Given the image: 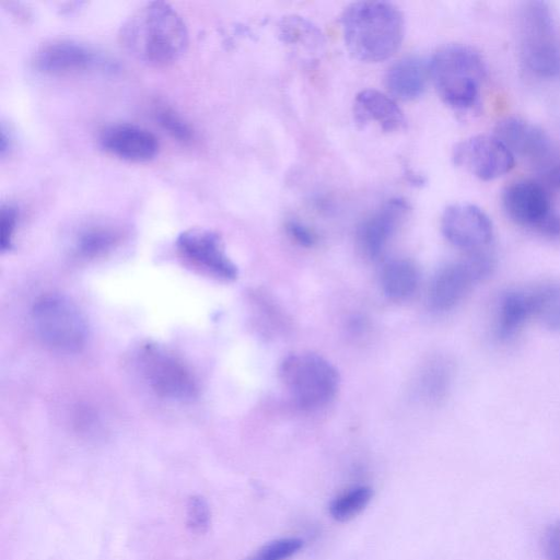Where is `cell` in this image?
Returning <instances> with one entry per match:
<instances>
[{"label": "cell", "mask_w": 560, "mask_h": 560, "mask_svg": "<svg viewBox=\"0 0 560 560\" xmlns=\"http://www.w3.org/2000/svg\"><path fill=\"white\" fill-rule=\"evenodd\" d=\"M187 526L195 534H205L210 525V509L201 495H192L187 503Z\"/></svg>", "instance_id": "28"}, {"label": "cell", "mask_w": 560, "mask_h": 560, "mask_svg": "<svg viewBox=\"0 0 560 560\" xmlns=\"http://www.w3.org/2000/svg\"><path fill=\"white\" fill-rule=\"evenodd\" d=\"M101 63L100 55L90 46L72 39H54L34 54V67L49 75L86 72Z\"/></svg>", "instance_id": "14"}, {"label": "cell", "mask_w": 560, "mask_h": 560, "mask_svg": "<svg viewBox=\"0 0 560 560\" xmlns=\"http://www.w3.org/2000/svg\"><path fill=\"white\" fill-rule=\"evenodd\" d=\"M492 259L483 252L468 253L465 257L443 266L429 288V303L436 311L453 308L472 285L492 270Z\"/></svg>", "instance_id": "9"}, {"label": "cell", "mask_w": 560, "mask_h": 560, "mask_svg": "<svg viewBox=\"0 0 560 560\" xmlns=\"http://www.w3.org/2000/svg\"><path fill=\"white\" fill-rule=\"evenodd\" d=\"M441 230L451 244L467 253L482 252L493 237L492 222L486 212L465 202L451 205L444 210Z\"/></svg>", "instance_id": "13"}, {"label": "cell", "mask_w": 560, "mask_h": 560, "mask_svg": "<svg viewBox=\"0 0 560 560\" xmlns=\"http://www.w3.org/2000/svg\"><path fill=\"white\" fill-rule=\"evenodd\" d=\"M18 224V210L12 205H2L0 212V247L9 250L12 246Z\"/></svg>", "instance_id": "29"}, {"label": "cell", "mask_w": 560, "mask_h": 560, "mask_svg": "<svg viewBox=\"0 0 560 560\" xmlns=\"http://www.w3.org/2000/svg\"><path fill=\"white\" fill-rule=\"evenodd\" d=\"M176 248L188 265L203 273L222 280H234L238 275L215 232L200 228L186 230L178 235Z\"/></svg>", "instance_id": "11"}, {"label": "cell", "mask_w": 560, "mask_h": 560, "mask_svg": "<svg viewBox=\"0 0 560 560\" xmlns=\"http://www.w3.org/2000/svg\"><path fill=\"white\" fill-rule=\"evenodd\" d=\"M494 136L500 139L511 153L525 160L535 168L538 177L560 162L548 135L538 126L518 117L500 120Z\"/></svg>", "instance_id": "10"}, {"label": "cell", "mask_w": 560, "mask_h": 560, "mask_svg": "<svg viewBox=\"0 0 560 560\" xmlns=\"http://www.w3.org/2000/svg\"><path fill=\"white\" fill-rule=\"evenodd\" d=\"M453 161L482 180L501 177L514 166V155L494 135H478L458 142Z\"/></svg>", "instance_id": "12"}, {"label": "cell", "mask_w": 560, "mask_h": 560, "mask_svg": "<svg viewBox=\"0 0 560 560\" xmlns=\"http://www.w3.org/2000/svg\"><path fill=\"white\" fill-rule=\"evenodd\" d=\"M450 372L448 365L443 361L430 365L421 380L422 390L430 398L443 396L450 382Z\"/></svg>", "instance_id": "27"}, {"label": "cell", "mask_w": 560, "mask_h": 560, "mask_svg": "<svg viewBox=\"0 0 560 560\" xmlns=\"http://www.w3.org/2000/svg\"><path fill=\"white\" fill-rule=\"evenodd\" d=\"M408 212V203L404 199L395 198L365 219L357 232L358 243L364 255L372 259L378 257Z\"/></svg>", "instance_id": "15"}, {"label": "cell", "mask_w": 560, "mask_h": 560, "mask_svg": "<svg viewBox=\"0 0 560 560\" xmlns=\"http://www.w3.org/2000/svg\"><path fill=\"white\" fill-rule=\"evenodd\" d=\"M280 28L281 36L290 44L303 43L304 45H310V40L318 43L317 40L319 39L318 31L301 18L291 16L284 19Z\"/></svg>", "instance_id": "25"}, {"label": "cell", "mask_w": 560, "mask_h": 560, "mask_svg": "<svg viewBox=\"0 0 560 560\" xmlns=\"http://www.w3.org/2000/svg\"><path fill=\"white\" fill-rule=\"evenodd\" d=\"M279 374L293 402L302 410L326 406L339 388L337 370L316 353L289 354L281 362Z\"/></svg>", "instance_id": "4"}, {"label": "cell", "mask_w": 560, "mask_h": 560, "mask_svg": "<svg viewBox=\"0 0 560 560\" xmlns=\"http://www.w3.org/2000/svg\"><path fill=\"white\" fill-rule=\"evenodd\" d=\"M139 364L158 396L176 401H189L197 396L195 373L173 350L156 342H147L140 349Z\"/></svg>", "instance_id": "8"}, {"label": "cell", "mask_w": 560, "mask_h": 560, "mask_svg": "<svg viewBox=\"0 0 560 560\" xmlns=\"http://www.w3.org/2000/svg\"><path fill=\"white\" fill-rule=\"evenodd\" d=\"M32 323L38 339L50 349L71 353L80 351L86 340L85 319L66 296L46 294L32 307Z\"/></svg>", "instance_id": "6"}, {"label": "cell", "mask_w": 560, "mask_h": 560, "mask_svg": "<svg viewBox=\"0 0 560 560\" xmlns=\"http://www.w3.org/2000/svg\"><path fill=\"white\" fill-rule=\"evenodd\" d=\"M103 148L113 155L132 162L153 159L159 150L156 137L137 125L115 124L101 133Z\"/></svg>", "instance_id": "16"}, {"label": "cell", "mask_w": 560, "mask_h": 560, "mask_svg": "<svg viewBox=\"0 0 560 560\" xmlns=\"http://www.w3.org/2000/svg\"><path fill=\"white\" fill-rule=\"evenodd\" d=\"M534 319L549 330H560V283L546 282L530 287Z\"/></svg>", "instance_id": "22"}, {"label": "cell", "mask_w": 560, "mask_h": 560, "mask_svg": "<svg viewBox=\"0 0 560 560\" xmlns=\"http://www.w3.org/2000/svg\"><path fill=\"white\" fill-rule=\"evenodd\" d=\"M155 116L159 124L173 138L182 142H190L192 140L194 132L191 128L174 109L167 106L158 107Z\"/></svg>", "instance_id": "26"}, {"label": "cell", "mask_w": 560, "mask_h": 560, "mask_svg": "<svg viewBox=\"0 0 560 560\" xmlns=\"http://www.w3.org/2000/svg\"><path fill=\"white\" fill-rule=\"evenodd\" d=\"M289 236L299 245L311 247L316 243V234L304 224L296 221H290L287 224Z\"/></svg>", "instance_id": "31"}, {"label": "cell", "mask_w": 560, "mask_h": 560, "mask_svg": "<svg viewBox=\"0 0 560 560\" xmlns=\"http://www.w3.org/2000/svg\"><path fill=\"white\" fill-rule=\"evenodd\" d=\"M122 47L151 67H167L186 51L188 31L180 14L167 2L152 1L140 7L122 24Z\"/></svg>", "instance_id": "1"}, {"label": "cell", "mask_w": 560, "mask_h": 560, "mask_svg": "<svg viewBox=\"0 0 560 560\" xmlns=\"http://www.w3.org/2000/svg\"><path fill=\"white\" fill-rule=\"evenodd\" d=\"M354 116L359 124L374 121L384 131L397 130L405 122L396 102L376 90H364L355 96Z\"/></svg>", "instance_id": "17"}, {"label": "cell", "mask_w": 560, "mask_h": 560, "mask_svg": "<svg viewBox=\"0 0 560 560\" xmlns=\"http://www.w3.org/2000/svg\"><path fill=\"white\" fill-rule=\"evenodd\" d=\"M122 238V232L112 225H93L84 229L75 241V253L85 259L105 255Z\"/></svg>", "instance_id": "21"}, {"label": "cell", "mask_w": 560, "mask_h": 560, "mask_svg": "<svg viewBox=\"0 0 560 560\" xmlns=\"http://www.w3.org/2000/svg\"><path fill=\"white\" fill-rule=\"evenodd\" d=\"M502 208L517 225L549 237H560V214L552 208L550 191L538 179L510 183L501 196Z\"/></svg>", "instance_id": "7"}, {"label": "cell", "mask_w": 560, "mask_h": 560, "mask_svg": "<svg viewBox=\"0 0 560 560\" xmlns=\"http://www.w3.org/2000/svg\"><path fill=\"white\" fill-rule=\"evenodd\" d=\"M428 78H430L429 63L418 57H406L392 65L385 82L394 96L410 101L422 94Z\"/></svg>", "instance_id": "18"}, {"label": "cell", "mask_w": 560, "mask_h": 560, "mask_svg": "<svg viewBox=\"0 0 560 560\" xmlns=\"http://www.w3.org/2000/svg\"><path fill=\"white\" fill-rule=\"evenodd\" d=\"M532 318L534 306L530 287L510 290L499 301L498 335L503 339L513 337Z\"/></svg>", "instance_id": "19"}, {"label": "cell", "mask_w": 560, "mask_h": 560, "mask_svg": "<svg viewBox=\"0 0 560 560\" xmlns=\"http://www.w3.org/2000/svg\"><path fill=\"white\" fill-rule=\"evenodd\" d=\"M542 549L546 560H560V520L546 532Z\"/></svg>", "instance_id": "30"}, {"label": "cell", "mask_w": 560, "mask_h": 560, "mask_svg": "<svg viewBox=\"0 0 560 560\" xmlns=\"http://www.w3.org/2000/svg\"><path fill=\"white\" fill-rule=\"evenodd\" d=\"M373 490L365 485L351 487L329 503V514L338 522H347L360 514L371 502Z\"/></svg>", "instance_id": "23"}, {"label": "cell", "mask_w": 560, "mask_h": 560, "mask_svg": "<svg viewBox=\"0 0 560 560\" xmlns=\"http://www.w3.org/2000/svg\"><path fill=\"white\" fill-rule=\"evenodd\" d=\"M419 283V272L409 259L387 261L381 272L384 293L393 300H402L411 295Z\"/></svg>", "instance_id": "20"}, {"label": "cell", "mask_w": 560, "mask_h": 560, "mask_svg": "<svg viewBox=\"0 0 560 560\" xmlns=\"http://www.w3.org/2000/svg\"><path fill=\"white\" fill-rule=\"evenodd\" d=\"M349 52L363 62H380L399 48L404 16L397 7L384 1L351 3L341 16Z\"/></svg>", "instance_id": "2"}, {"label": "cell", "mask_w": 560, "mask_h": 560, "mask_svg": "<svg viewBox=\"0 0 560 560\" xmlns=\"http://www.w3.org/2000/svg\"><path fill=\"white\" fill-rule=\"evenodd\" d=\"M435 90L447 105L465 109L479 97L485 79V65L472 48L452 44L439 49L429 62Z\"/></svg>", "instance_id": "3"}, {"label": "cell", "mask_w": 560, "mask_h": 560, "mask_svg": "<svg viewBox=\"0 0 560 560\" xmlns=\"http://www.w3.org/2000/svg\"><path fill=\"white\" fill-rule=\"evenodd\" d=\"M521 55L526 68L542 78L560 75V40L546 2L524 4L520 19Z\"/></svg>", "instance_id": "5"}, {"label": "cell", "mask_w": 560, "mask_h": 560, "mask_svg": "<svg viewBox=\"0 0 560 560\" xmlns=\"http://www.w3.org/2000/svg\"><path fill=\"white\" fill-rule=\"evenodd\" d=\"M303 545V539L299 537L278 538L261 546L246 560H287L299 552Z\"/></svg>", "instance_id": "24"}]
</instances>
